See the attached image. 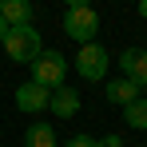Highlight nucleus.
<instances>
[{
  "label": "nucleus",
  "instance_id": "nucleus-8",
  "mask_svg": "<svg viewBox=\"0 0 147 147\" xmlns=\"http://www.w3.org/2000/svg\"><path fill=\"white\" fill-rule=\"evenodd\" d=\"M0 16H4L8 28L32 24V0H0Z\"/></svg>",
  "mask_w": 147,
  "mask_h": 147
},
{
  "label": "nucleus",
  "instance_id": "nucleus-9",
  "mask_svg": "<svg viewBox=\"0 0 147 147\" xmlns=\"http://www.w3.org/2000/svg\"><path fill=\"white\" fill-rule=\"evenodd\" d=\"M48 111L64 115V119H72L76 111H80V96H76L72 88H68V84H64V88H56V92H52V103H48Z\"/></svg>",
  "mask_w": 147,
  "mask_h": 147
},
{
  "label": "nucleus",
  "instance_id": "nucleus-6",
  "mask_svg": "<svg viewBox=\"0 0 147 147\" xmlns=\"http://www.w3.org/2000/svg\"><path fill=\"white\" fill-rule=\"evenodd\" d=\"M48 103H52V92L40 88V84H32V80L16 88V107H20V111H44Z\"/></svg>",
  "mask_w": 147,
  "mask_h": 147
},
{
  "label": "nucleus",
  "instance_id": "nucleus-12",
  "mask_svg": "<svg viewBox=\"0 0 147 147\" xmlns=\"http://www.w3.org/2000/svg\"><path fill=\"white\" fill-rule=\"evenodd\" d=\"M64 147H99V143H96V135H72Z\"/></svg>",
  "mask_w": 147,
  "mask_h": 147
},
{
  "label": "nucleus",
  "instance_id": "nucleus-13",
  "mask_svg": "<svg viewBox=\"0 0 147 147\" xmlns=\"http://www.w3.org/2000/svg\"><path fill=\"white\" fill-rule=\"evenodd\" d=\"M96 143L99 147H123V139H119V135H103V139H96Z\"/></svg>",
  "mask_w": 147,
  "mask_h": 147
},
{
  "label": "nucleus",
  "instance_id": "nucleus-7",
  "mask_svg": "<svg viewBox=\"0 0 147 147\" xmlns=\"http://www.w3.org/2000/svg\"><path fill=\"white\" fill-rule=\"evenodd\" d=\"M103 96H107V103H115V107H127V103L139 99V88H135L127 76H119V80H107V84H103Z\"/></svg>",
  "mask_w": 147,
  "mask_h": 147
},
{
  "label": "nucleus",
  "instance_id": "nucleus-14",
  "mask_svg": "<svg viewBox=\"0 0 147 147\" xmlns=\"http://www.w3.org/2000/svg\"><path fill=\"white\" fill-rule=\"evenodd\" d=\"M64 4H68V8H84L88 0H64Z\"/></svg>",
  "mask_w": 147,
  "mask_h": 147
},
{
  "label": "nucleus",
  "instance_id": "nucleus-2",
  "mask_svg": "<svg viewBox=\"0 0 147 147\" xmlns=\"http://www.w3.org/2000/svg\"><path fill=\"white\" fill-rule=\"evenodd\" d=\"M64 76H68V60L56 48H44L32 60V84H40V88H48V92L64 88Z\"/></svg>",
  "mask_w": 147,
  "mask_h": 147
},
{
  "label": "nucleus",
  "instance_id": "nucleus-15",
  "mask_svg": "<svg viewBox=\"0 0 147 147\" xmlns=\"http://www.w3.org/2000/svg\"><path fill=\"white\" fill-rule=\"evenodd\" d=\"M4 36H8V24H4V16H0V44H4Z\"/></svg>",
  "mask_w": 147,
  "mask_h": 147
},
{
  "label": "nucleus",
  "instance_id": "nucleus-1",
  "mask_svg": "<svg viewBox=\"0 0 147 147\" xmlns=\"http://www.w3.org/2000/svg\"><path fill=\"white\" fill-rule=\"evenodd\" d=\"M40 44H44V40H40V32H36L32 24H24V28H8V36H4V44H0V48L8 52V60H12V64H32V60L44 52Z\"/></svg>",
  "mask_w": 147,
  "mask_h": 147
},
{
  "label": "nucleus",
  "instance_id": "nucleus-5",
  "mask_svg": "<svg viewBox=\"0 0 147 147\" xmlns=\"http://www.w3.org/2000/svg\"><path fill=\"white\" fill-rule=\"evenodd\" d=\"M119 68H123V76H127L139 92L147 88V48H127L119 56Z\"/></svg>",
  "mask_w": 147,
  "mask_h": 147
},
{
  "label": "nucleus",
  "instance_id": "nucleus-3",
  "mask_svg": "<svg viewBox=\"0 0 147 147\" xmlns=\"http://www.w3.org/2000/svg\"><path fill=\"white\" fill-rule=\"evenodd\" d=\"M64 32L80 40V44H96V32H99V16L92 4H84V8H68L64 12Z\"/></svg>",
  "mask_w": 147,
  "mask_h": 147
},
{
  "label": "nucleus",
  "instance_id": "nucleus-4",
  "mask_svg": "<svg viewBox=\"0 0 147 147\" xmlns=\"http://www.w3.org/2000/svg\"><path fill=\"white\" fill-rule=\"evenodd\" d=\"M107 68H111V56H107L103 44H84V48H80V56H76V72L84 76L88 84H99V80L107 76Z\"/></svg>",
  "mask_w": 147,
  "mask_h": 147
},
{
  "label": "nucleus",
  "instance_id": "nucleus-10",
  "mask_svg": "<svg viewBox=\"0 0 147 147\" xmlns=\"http://www.w3.org/2000/svg\"><path fill=\"white\" fill-rule=\"evenodd\" d=\"M24 147H60V143H56V131L48 123H32L24 135Z\"/></svg>",
  "mask_w": 147,
  "mask_h": 147
},
{
  "label": "nucleus",
  "instance_id": "nucleus-11",
  "mask_svg": "<svg viewBox=\"0 0 147 147\" xmlns=\"http://www.w3.org/2000/svg\"><path fill=\"white\" fill-rule=\"evenodd\" d=\"M123 123L127 127H135V131H147V99L139 96L135 103H127L123 107Z\"/></svg>",
  "mask_w": 147,
  "mask_h": 147
},
{
  "label": "nucleus",
  "instance_id": "nucleus-16",
  "mask_svg": "<svg viewBox=\"0 0 147 147\" xmlns=\"http://www.w3.org/2000/svg\"><path fill=\"white\" fill-rule=\"evenodd\" d=\"M135 12H139V16L147 20V0H139V8H135Z\"/></svg>",
  "mask_w": 147,
  "mask_h": 147
}]
</instances>
